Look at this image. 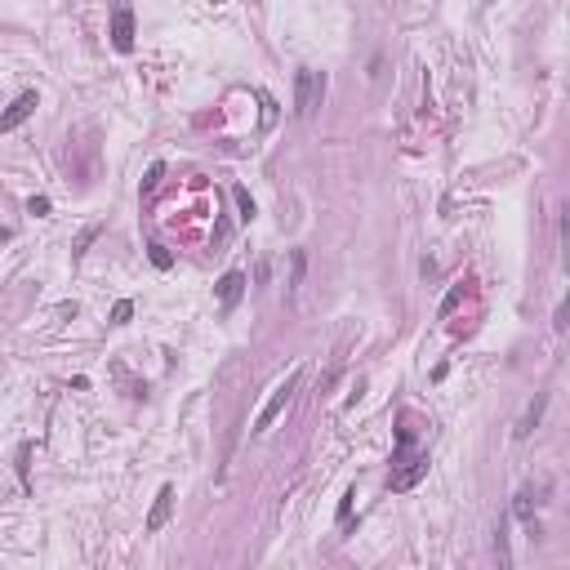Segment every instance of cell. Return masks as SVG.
I'll use <instances>...</instances> for the list:
<instances>
[{
	"mask_svg": "<svg viewBox=\"0 0 570 570\" xmlns=\"http://www.w3.org/2000/svg\"><path fill=\"white\" fill-rule=\"evenodd\" d=\"M98 241V227H85V232H80V241L72 245V259H85V249Z\"/></svg>",
	"mask_w": 570,
	"mask_h": 570,
	"instance_id": "cell-12",
	"label": "cell"
},
{
	"mask_svg": "<svg viewBox=\"0 0 570 570\" xmlns=\"http://www.w3.org/2000/svg\"><path fill=\"white\" fill-rule=\"evenodd\" d=\"M495 548H499V570H512V557H508V526L499 522L495 530Z\"/></svg>",
	"mask_w": 570,
	"mask_h": 570,
	"instance_id": "cell-10",
	"label": "cell"
},
{
	"mask_svg": "<svg viewBox=\"0 0 570 570\" xmlns=\"http://www.w3.org/2000/svg\"><path fill=\"white\" fill-rule=\"evenodd\" d=\"M321 98H326V76H316V72H299L294 76V116L299 121H308V116L321 107Z\"/></svg>",
	"mask_w": 570,
	"mask_h": 570,
	"instance_id": "cell-1",
	"label": "cell"
},
{
	"mask_svg": "<svg viewBox=\"0 0 570 570\" xmlns=\"http://www.w3.org/2000/svg\"><path fill=\"white\" fill-rule=\"evenodd\" d=\"M161 174H165V170H161V165H152V170H147V192H152V188H156V183H161Z\"/></svg>",
	"mask_w": 570,
	"mask_h": 570,
	"instance_id": "cell-20",
	"label": "cell"
},
{
	"mask_svg": "<svg viewBox=\"0 0 570 570\" xmlns=\"http://www.w3.org/2000/svg\"><path fill=\"white\" fill-rule=\"evenodd\" d=\"M232 196H237V210H241V223H249V219H254V200H249V192H245V188H232Z\"/></svg>",
	"mask_w": 570,
	"mask_h": 570,
	"instance_id": "cell-11",
	"label": "cell"
},
{
	"mask_svg": "<svg viewBox=\"0 0 570 570\" xmlns=\"http://www.w3.org/2000/svg\"><path fill=\"white\" fill-rule=\"evenodd\" d=\"M419 477H428V455H419V459H410V468H401L392 477V490H410Z\"/></svg>",
	"mask_w": 570,
	"mask_h": 570,
	"instance_id": "cell-8",
	"label": "cell"
},
{
	"mask_svg": "<svg viewBox=\"0 0 570 570\" xmlns=\"http://www.w3.org/2000/svg\"><path fill=\"white\" fill-rule=\"evenodd\" d=\"M112 45L121 49V54L134 49V9H125V5L112 9Z\"/></svg>",
	"mask_w": 570,
	"mask_h": 570,
	"instance_id": "cell-4",
	"label": "cell"
},
{
	"mask_svg": "<svg viewBox=\"0 0 570 570\" xmlns=\"http://www.w3.org/2000/svg\"><path fill=\"white\" fill-rule=\"evenodd\" d=\"M352 499H357V490H348V495L339 499V522H348V512H352Z\"/></svg>",
	"mask_w": 570,
	"mask_h": 570,
	"instance_id": "cell-18",
	"label": "cell"
},
{
	"mask_svg": "<svg viewBox=\"0 0 570 570\" xmlns=\"http://www.w3.org/2000/svg\"><path fill=\"white\" fill-rule=\"evenodd\" d=\"M170 508H174V485H161L156 504H152V512H147V534H156L165 522H170Z\"/></svg>",
	"mask_w": 570,
	"mask_h": 570,
	"instance_id": "cell-5",
	"label": "cell"
},
{
	"mask_svg": "<svg viewBox=\"0 0 570 570\" xmlns=\"http://www.w3.org/2000/svg\"><path fill=\"white\" fill-rule=\"evenodd\" d=\"M152 263L161 267V272H165V267H170L174 263V254H170V249H165V245H152Z\"/></svg>",
	"mask_w": 570,
	"mask_h": 570,
	"instance_id": "cell-16",
	"label": "cell"
},
{
	"mask_svg": "<svg viewBox=\"0 0 570 570\" xmlns=\"http://www.w3.org/2000/svg\"><path fill=\"white\" fill-rule=\"evenodd\" d=\"M294 388H299V370H290V375H285V383H281V388H276L272 397H267V406H263V410H259V419H254V432H267V428L276 424V414H281L285 406H290Z\"/></svg>",
	"mask_w": 570,
	"mask_h": 570,
	"instance_id": "cell-2",
	"label": "cell"
},
{
	"mask_svg": "<svg viewBox=\"0 0 570 570\" xmlns=\"http://www.w3.org/2000/svg\"><path fill=\"white\" fill-rule=\"evenodd\" d=\"M303 272H308V254H303V249H294V254H290V285H285V294H299V285H303Z\"/></svg>",
	"mask_w": 570,
	"mask_h": 570,
	"instance_id": "cell-9",
	"label": "cell"
},
{
	"mask_svg": "<svg viewBox=\"0 0 570 570\" xmlns=\"http://www.w3.org/2000/svg\"><path fill=\"white\" fill-rule=\"evenodd\" d=\"M459 299H463V285H455V290H450V294L441 299V316H450V312H455V308H459Z\"/></svg>",
	"mask_w": 570,
	"mask_h": 570,
	"instance_id": "cell-14",
	"label": "cell"
},
{
	"mask_svg": "<svg viewBox=\"0 0 570 570\" xmlns=\"http://www.w3.org/2000/svg\"><path fill=\"white\" fill-rule=\"evenodd\" d=\"M512 512L522 517V522H530V495H517V504H512Z\"/></svg>",
	"mask_w": 570,
	"mask_h": 570,
	"instance_id": "cell-17",
	"label": "cell"
},
{
	"mask_svg": "<svg viewBox=\"0 0 570 570\" xmlns=\"http://www.w3.org/2000/svg\"><path fill=\"white\" fill-rule=\"evenodd\" d=\"M129 316H134V303H129V299H121V303L112 308V326H125Z\"/></svg>",
	"mask_w": 570,
	"mask_h": 570,
	"instance_id": "cell-13",
	"label": "cell"
},
{
	"mask_svg": "<svg viewBox=\"0 0 570 570\" xmlns=\"http://www.w3.org/2000/svg\"><path fill=\"white\" fill-rule=\"evenodd\" d=\"M27 214H36V219H45V214H49V196H31V200H27Z\"/></svg>",
	"mask_w": 570,
	"mask_h": 570,
	"instance_id": "cell-15",
	"label": "cell"
},
{
	"mask_svg": "<svg viewBox=\"0 0 570 570\" xmlns=\"http://www.w3.org/2000/svg\"><path fill=\"white\" fill-rule=\"evenodd\" d=\"M27 459H31V446L18 450V477H23V485H27Z\"/></svg>",
	"mask_w": 570,
	"mask_h": 570,
	"instance_id": "cell-19",
	"label": "cell"
},
{
	"mask_svg": "<svg viewBox=\"0 0 570 570\" xmlns=\"http://www.w3.org/2000/svg\"><path fill=\"white\" fill-rule=\"evenodd\" d=\"M544 410H548V392H539V397H534L530 406H526V414H522V424L512 428V437H517V441H526L530 432L539 428V419H544Z\"/></svg>",
	"mask_w": 570,
	"mask_h": 570,
	"instance_id": "cell-6",
	"label": "cell"
},
{
	"mask_svg": "<svg viewBox=\"0 0 570 570\" xmlns=\"http://www.w3.org/2000/svg\"><path fill=\"white\" fill-rule=\"evenodd\" d=\"M36 103H41V98H36V90L18 94V98H14V103H9L5 112H0V134H14V129H18V125L27 121V116H31V112H36Z\"/></svg>",
	"mask_w": 570,
	"mask_h": 570,
	"instance_id": "cell-3",
	"label": "cell"
},
{
	"mask_svg": "<svg viewBox=\"0 0 570 570\" xmlns=\"http://www.w3.org/2000/svg\"><path fill=\"white\" fill-rule=\"evenodd\" d=\"M241 294H245V276H241V272H227V276L219 281V303H223V308H237Z\"/></svg>",
	"mask_w": 570,
	"mask_h": 570,
	"instance_id": "cell-7",
	"label": "cell"
}]
</instances>
